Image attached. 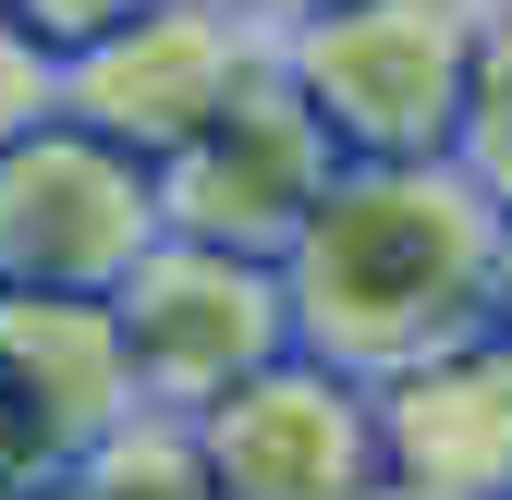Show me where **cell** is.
<instances>
[{"label":"cell","mask_w":512,"mask_h":500,"mask_svg":"<svg viewBox=\"0 0 512 500\" xmlns=\"http://www.w3.org/2000/svg\"><path fill=\"white\" fill-rule=\"evenodd\" d=\"M488 244H500V208L427 147V159H342L269 269H281V318L305 354L391 379L403 354L476 330Z\"/></svg>","instance_id":"cell-1"},{"label":"cell","mask_w":512,"mask_h":500,"mask_svg":"<svg viewBox=\"0 0 512 500\" xmlns=\"http://www.w3.org/2000/svg\"><path fill=\"white\" fill-rule=\"evenodd\" d=\"M464 25L476 0H317L269 37V61L342 159H427L452 147Z\"/></svg>","instance_id":"cell-2"},{"label":"cell","mask_w":512,"mask_h":500,"mask_svg":"<svg viewBox=\"0 0 512 500\" xmlns=\"http://www.w3.org/2000/svg\"><path fill=\"white\" fill-rule=\"evenodd\" d=\"M147 244H159V183H147L135 147H110L74 110L0 135V281H25V293H110Z\"/></svg>","instance_id":"cell-3"},{"label":"cell","mask_w":512,"mask_h":500,"mask_svg":"<svg viewBox=\"0 0 512 500\" xmlns=\"http://www.w3.org/2000/svg\"><path fill=\"white\" fill-rule=\"evenodd\" d=\"M208 452V488L220 500H378L391 464H378V403L354 366L281 342L269 366H244L220 403L183 415Z\"/></svg>","instance_id":"cell-4"},{"label":"cell","mask_w":512,"mask_h":500,"mask_svg":"<svg viewBox=\"0 0 512 500\" xmlns=\"http://www.w3.org/2000/svg\"><path fill=\"white\" fill-rule=\"evenodd\" d=\"M330 171H342V147L317 135V110L281 86V61H256V74H244L183 147L147 159V183H159V232L232 244V257H281L293 220L317 208V183H330Z\"/></svg>","instance_id":"cell-5"},{"label":"cell","mask_w":512,"mask_h":500,"mask_svg":"<svg viewBox=\"0 0 512 500\" xmlns=\"http://www.w3.org/2000/svg\"><path fill=\"white\" fill-rule=\"evenodd\" d=\"M110 318H122L135 391H147L159 415L220 403L244 366H269V354L293 342L281 269H269V257H232V244H196V232H159L147 257L110 281Z\"/></svg>","instance_id":"cell-6"},{"label":"cell","mask_w":512,"mask_h":500,"mask_svg":"<svg viewBox=\"0 0 512 500\" xmlns=\"http://www.w3.org/2000/svg\"><path fill=\"white\" fill-rule=\"evenodd\" d=\"M256 61H269V37H256L244 13H220V0H135L122 25L61 49V110L98 122L110 147L159 159V147L196 135Z\"/></svg>","instance_id":"cell-7"},{"label":"cell","mask_w":512,"mask_h":500,"mask_svg":"<svg viewBox=\"0 0 512 500\" xmlns=\"http://www.w3.org/2000/svg\"><path fill=\"white\" fill-rule=\"evenodd\" d=\"M378 403V464L391 488H464V500H512V342L476 318L452 342L403 354L391 379H366Z\"/></svg>","instance_id":"cell-8"},{"label":"cell","mask_w":512,"mask_h":500,"mask_svg":"<svg viewBox=\"0 0 512 500\" xmlns=\"http://www.w3.org/2000/svg\"><path fill=\"white\" fill-rule=\"evenodd\" d=\"M0 379L37 403V427L61 440V464H74L98 427H122L147 403L110 293H25V281H0Z\"/></svg>","instance_id":"cell-9"},{"label":"cell","mask_w":512,"mask_h":500,"mask_svg":"<svg viewBox=\"0 0 512 500\" xmlns=\"http://www.w3.org/2000/svg\"><path fill=\"white\" fill-rule=\"evenodd\" d=\"M61 476H74V500H220V488H208V452H196V427L159 415V403H135L122 427H98V440L61 464Z\"/></svg>","instance_id":"cell-10"},{"label":"cell","mask_w":512,"mask_h":500,"mask_svg":"<svg viewBox=\"0 0 512 500\" xmlns=\"http://www.w3.org/2000/svg\"><path fill=\"white\" fill-rule=\"evenodd\" d=\"M452 159L488 208H512V0H476L464 25V98H452Z\"/></svg>","instance_id":"cell-11"},{"label":"cell","mask_w":512,"mask_h":500,"mask_svg":"<svg viewBox=\"0 0 512 500\" xmlns=\"http://www.w3.org/2000/svg\"><path fill=\"white\" fill-rule=\"evenodd\" d=\"M61 110V49L0 0V135H25V122H49Z\"/></svg>","instance_id":"cell-12"},{"label":"cell","mask_w":512,"mask_h":500,"mask_svg":"<svg viewBox=\"0 0 512 500\" xmlns=\"http://www.w3.org/2000/svg\"><path fill=\"white\" fill-rule=\"evenodd\" d=\"M49 464H61V440L37 427V403L0 379V488H25V476H49Z\"/></svg>","instance_id":"cell-13"},{"label":"cell","mask_w":512,"mask_h":500,"mask_svg":"<svg viewBox=\"0 0 512 500\" xmlns=\"http://www.w3.org/2000/svg\"><path fill=\"white\" fill-rule=\"evenodd\" d=\"M13 13L49 37V49H74V37H98V25H122V13H135V0H13Z\"/></svg>","instance_id":"cell-14"},{"label":"cell","mask_w":512,"mask_h":500,"mask_svg":"<svg viewBox=\"0 0 512 500\" xmlns=\"http://www.w3.org/2000/svg\"><path fill=\"white\" fill-rule=\"evenodd\" d=\"M476 318L512 342V208H500V244H488V305H476Z\"/></svg>","instance_id":"cell-15"},{"label":"cell","mask_w":512,"mask_h":500,"mask_svg":"<svg viewBox=\"0 0 512 500\" xmlns=\"http://www.w3.org/2000/svg\"><path fill=\"white\" fill-rule=\"evenodd\" d=\"M220 13H244V25H256V37H281V25H293V13H317V0H220Z\"/></svg>","instance_id":"cell-16"},{"label":"cell","mask_w":512,"mask_h":500,"mask_svg":"<svg viewBox=\"0 0 512 500\" xmlns=\"http://www.w3.org/2000/svg\"><path fill=\"white\" fill-rule=\"evenodd\" d=\"M0 500H74V476L49 464V476H25V488H0Z\"/></svg>","instance_id":"cell-17"},{"label":"cell","mask_w":512,"mask_h":500,"mask_svg":"<svg viewBox=\"0 0 512 500\" xmlns=\"http://www.w3.org/2000/svg\"><path fill=\"white\" fill-rule=\"evenodd\" d=\"M378 500H464V488H378Z\"/></svg>","instance_id":"cell-18"}]
</instances>
